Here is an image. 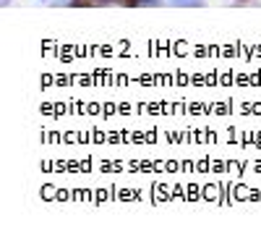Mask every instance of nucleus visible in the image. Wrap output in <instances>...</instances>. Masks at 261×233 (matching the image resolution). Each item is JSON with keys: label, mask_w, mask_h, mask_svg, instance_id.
<instances>
[{"label": "nucleus", "mask_w": 261, "mask_h": 233, "mask_svg": "<svg viewBox=\"0 0 261 233\" xmlns=\"http://www.w3.org/2000/svg\"><path fill=\"white\" fill-rule=\"evenodd\" d=\"M170 6H178V8H183V6H191V8H196V6H204V0H167Z\"/></svg>", "instance_id": "nucleus-1"}, {"label": "nucleus", "mask_w": 261, "mask_h": 233, "mask_svg": "<svg viewBox=\"0 0 261 233\" xmlns=\"http://www.w3.org/2000/svg\"><path fill=\"white\" fill-rule=\"evenodd\" d=\"M162 0H136V6H160Z\"/></svg>", "instance_id": "nucleus-2"}]
</instances>
